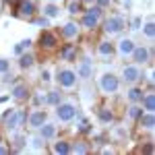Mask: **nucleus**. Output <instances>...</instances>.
<instances>
[{
  "label": "nucleus",
  "instance_id": "21",
  "mask_svg": "<svg viewBox=\"0 0 155 155\" xmlns=\"http://www.w3.org/2000/svg\"><path fill=\"white\" fill-rule=\"evenodd\" d=\"M37 130H39V137H41L44 141H54V139H56V134H58V126L46 120Z\"/></svg>",
  "mask_w": 155,
  "mask_h": 155
},
{
  "label": "nucleus",
  "instance_id": "7",
  "mask_svg": "<svg viewBox=\"0 0 155 155\" xmlns=\"http://www.w3.org/2000/svg\"><path fill=\"white\" fill-rule=\"evenodd\" d=\"M120 81L124 85H137L141 81H145V72L141 71V64H134V62L124 64L122 72H120Z\"/></svg>",
  "mask_w": 155,
  "mask_h": 155
},
{
  "label": "nucleus",
  "instance_id": "12",
  "mask_svg": "<svg viewBox=\"0 0 155 155\" xmlns=\"http://www.w3.org/2000/svg\"><path fill=\"white\" fill-rule=\"evenodd\" d=\"M77 106L72 104V101H60L58 106H56V118L60 120V122H72L74 120V116H77Z\"/></svg>",
  "mask_w": 155,
  "mask_h": 155
},
{
  "label": "nucleus",
  "instance_id": "26",
  "mask_svg": "<svg viewBox=\"0 0 155 155\" xmlns=\"http://www.w3.org/2000/svg\"><path fill=\"white\" fill-rule=\"evenodd\" d=\"M71 153L87 155V153H91V145L87 143L85 139H79V141H71Z\"/></svg>",
  "mask_w": 155,
  "mask_h": 155
},
{
  "label": "nucleus",
  "instance_id": "1",
  "mask_svg": "<svg viewBox=\"0 0 155 155\" xmlns=\"http://www.w3.org/2000/svg\"><path fill=\"white\" fill-rule=\"evenodd\" d=\"M79 17H81L79 19L81 29H85V31H95V29H99L101 19L106 17V11L101 6H97V4H91V6H85V11Z\"/></svg>",
  "mask_w": 155,
  "mask_h": 155
},
{
  "label": "nucleus",
  "instance_id": "4",
  "mask_svg": "<svg viewBox=\"0 0 155 155\" xmlns=\"http://www.w3.org/2000/svg\"><path fill=\"white\" fill-rule=\"evenodd\" d=\"M99 27H101V31L106 35H116V33H122L124 31V27H128V21L122 15H110V17H104L101 19Z\"/></svg>",
  "mask_w": 155,
  "mask_h": 155
},
{
  "label": "nucleus",
  "instance_id": "31",
  "mask_svg": "<svg viewBox=\"0 0 155 155\" xmlns=\"http://www.w3.org/2000/svg\"><path fill=\"white\" fill-rule=\"evenodd\" d=\"M137 153H147V155H153V153H155L153 141H145V145H141V147L137 149Z\"/></svg>",
  "mask_w": 155,
  "mask_h": 155
},
{
  "label": "nucleus",
  "instance_id": "41",
  "mask_svg": "<svg viewBox=\"0 0 155 155\" xmlns=\"http://www.w3.org/2000/svg\"><path fill=\"white\" fill-rule=\"evenodd\" d=\"M6 99H8V97H6V95H4V97H0V104H4Z\"/></svg>",
  "mask_w": 155,
  "mask_h": 155
},
{
  "label": "nucleus",
  "instance_id": "38",
  "mask_svg": "<svg viewBox=\"0 0 155 155\" xmlns=\"http://www.w3.org/2000/svg\"><path fill=\"white\" fill-rule=\"evenodd\" d=\"M44 143H46V141H44L41 137H35V139H33V147H44Z\"/></svg>",
  "mask_w": 155,
  "mask_h": 155
},
{
  "label": "nucleus",
  "instance_id": "14",
  "mask_svg": "<svg viewBox=\"0 0 155 155\" xmlns=\"http://www.w3.org/2000/svg\"><path fill=\"white\" fill-rule=\"evenodd\" d=\"M11 97L15 101H19V104H23V101H29V97H31V87L23 81H17V83H12V89H11Z\"/></svg>",
  "mask_w": 155,
  "mask_h": 155
},
{
  "label": "nucleus",
  "instance_id": "9",
  "mask_svg": "<svg viewBox=\"0 0 155 155\" xmlns=\"http://www.w3.org/2000/svg\"><path fill=\"white\" fill-rule=\"evenodd\" d=\"M58 37H60V41H79L81 39V25L77 21L64 23L58 31Z\"/></svg>",
  "mask_w": 155,
  "mask_h": 155
},
{
  "label": "nucleus",
  "instance_id": "30",
  "mask_svg": "<svg viewBox=\"0 0 155 155\" xmlns=\"http://www.w3.org/2000/svg\"><path fill=\"white\" fill-rule=\"evenodd\" d=\"M141 29H143L145 35H147L149 39H151V41H153V37H155V23H153V21H147V23H145Z\"/></svg>",
  "mask_w": 155,
  "mask_h": 155
},
{
  "label": "nucleus",
  "instance_id": "11",
  "mask_svg": "<svg viewBox=\"0 0 155 155\" xmlns=\"http://www.w3.org/2000/svg\"><path fill=\"white\" fill-rule=\"evenodd\" d=\"M130 60L134 64H153V46H134Z\"/></svg>",
  "mask_w": 155,
  "mask_h": 155
},
{
  "label": "nucleus",
  "instance_id": "42",
  "mask_svg": "<svg viewBox=\"0 0 155 155\" xmlns=\"http://www.w3.org/2000/svg\"><path fill=\"white\" fill-rule=\"evenodd\" d=\"M0 143H4V137H2V132H0Z\"/></svg>",
  "mask_w": 155,
  "mask_h": 155
},
{
  "label": "nucleus",
  "instance_id": "3",
  "mask_svg": "<svg viewBox=\"0 0 155 155\" xmlns=\"http://www.w3.org/2000/svg\"><path fill=\"white\" fill-rule=\"evenodd\" d=\"M25 120H27V110H19V107H8L2 116H0V122L4 124L6 130H17L19 126H23Z\"/></svg>",
  "mask_w": 155,
  "mask_h": 155
},
{
  "label": "nucleus",
  "instance_id": "29",
  "mask_svg": "<svg viewBox=\"0 0 155 155\" xmlns=\"http://www.w3.org/2000/svg\"><path fill=\"white\" fill-rule=\"evenodd\" d=\"M143 112H145V110L141 107V104H130V106L126 107V116H128V118H130L132 122H134V120L139 118V116H141Z\"/></svg>",
  "mask_w": 155,
  "mask_h": 155
},
{
  "label": "nucleus",
  "instance_id": "16",
  "mask_svg": "<svg viewBox=\"0 0 155 155\" xmlns=\"http://www.w3.org/2000/svg\"><path fill=\"white\" fill-rule=\"evenodd\" d=\"M48 120V112L44 110V107H33L31 112H27V124H29V128H39L44 122Z\"/></svg>",
  "mask_w": 155,
  "mask_h": 155
},
{
  "label": "nucleus",
  "instance_id": "20",
  "mask_svg": "<svg viewBox=\"0 0 155 155\" xmlns=\"http://www.w3.org/2000/svg\"><path fill=\"white\" fill-rule=\"evenodd\" d=\"M50 153L71 155V141H68V139H54V143L50 145Z\"/></svg>",
  "mask_w": 155,
  "mask_h": 155
},
{
  "label": "nucleus",
  "instance_id": "35",
  "mask_svg": "<svg viewBox=\"0 0 155 155\" xmlns=\"http://www.w3.org/2000/svg\"><path fill=\"white\" fill-rule=\"evenodd\" d=\"M97 6H101L104 11H107V8H112V4H114V0H95Z\"/></svg>",
  "mask_w": 155,
  "mask_h": 155
},
{
  "label": "nucleus",
  "instance_id": "27",
  "mask_svg": "<svg viewBox=\"0 0 155 155\" xmlns=\"http://www.w3.org/2000/svg\"><path fill=\"white\" fill-rule=\"evenodd\" d=\"M139 104H141V107H143L145 112H153L155 110V93L153 91H145Z\"/></svg>",
  "mask_w": 155,
  "mask_h": 155
},
{
  "label": "nucleus",
  "instance_id": "19",
  "mask_svg": "<svg viewBox=\"0 0 155 155\" xmlns=\"http://www.w3.org/2000/svg\"><path fill=\"white\" fill-rule=\"evenodd\" d=\"M64 99V93H62V89H50V91H46L44 93V106H48V107H56Z\"/></svg>",
  "mask_w": 155,
  "mask_h": 155
},
{
  "label": "nucleus",
  "instance_id": "23",
  "mask_svg": "<svg viewBox=\"0 0 155 155\" xmlns=\"http://www.w3.org/2000/svg\"><path fill=\"white\" fill-rule=\"evenodd\" d=\"M97 120L101 124H112L116 120V114H114V110L110 106H99L97 107Z\"/></svg>",
  "mask_w": 155,
  "mask_h": 155
},
{
  "label": "nucleus",
  "instance_id": "15",
  "mask_svg": "<svg viewBox=\"0 0 155 155\" xmlns=\"http://www.w3.org/2000/svg\"><path fill=\"white\" fill-rule=\"evenodd\" d=\"M134 124H137V130L139 132H153L155 128V114L153 112H143L139 118L134 120Z\"/></svg>",
  "mask_w": 155,
  "mask_h": 155
},
{
  "label": "nucleus",
  "instance_id": "32",
  "mask_svg": "<svg viewBox=\"0 0 155 155\" xmlns=\"http://www.w3.org/2000/svg\"><path fill=\"white\" fill-rule=\"evenodd\" d=\"M29 23H35V25H39V27H44V29H48V27H50V19L46 17V15H41V17H37V15H35Z\"/></svg>",
  "mask_w": 155,
  "mask_h": 155
},
{
  "label": "nucleus",
  "instance_id": "37",
  "mask_svg": "<svg viewBox=\"0 0 155 155\" xmlns=\"http://www.w3.org/2000/svg\"><path fill=\"white\" fill-rule=\"evenodd\" d=\"M141 25H143V19L141 17H134L130 21V29H141Z\"/></svg>",
  "mask_w": 155,
  "mask_h": 155
},
{
  "label": "nucleus",
  "instance_id": "8",
  "mask_svg": "<svg viewBox=\"0 0 155 155\" xmlns=\"http://www.w3.org/2000/svg\"><path fill=\"white\" fill-rule=\"evenodd\" d=\"M56 83H58L60 89L71 91V89H74V87L79 85V77H77L74 68L62 66V68H58V71H56Z\"/></svg>",
  "mask_w": 155,
  "mask_h": 155
},
{
  "label": "nucleus",
  "instance_id": "33",
  "mask_svg": "<svg viewBox=\"0 0 155 155\" xmlns=\"http://www.w3.org/2000/svg\"><path fill=\"white\" fill-rule=\"evenodd\" d=\"M8 71H11V60L0 58V74H6Z\"/></svg>",
  "mask_w": 155,
  "mask_h": 155
},
{
  "label": "nucleus",
  "instance_id": "24",
  "mask_svg": "<svg viewBox=\"0 0 155 155\" xmlns=\"http://www.w3.org/2000/svg\"><path fill=\"white\" fill-rule=\"evenodd\" d=\"M35 62H37L35 54H31V52L27 50V52H23V54L19 56V68H21V71H31V68L35 66Z\"/></svg>",
  "mask_w": 155,
  "mask_h": 155
},
{
  "label": "nucleus",
  "instance_id": "25",
  "mask_svg": "<svg viewBox=\"0 0 155 155\" xmlns=\"http://www.w3.org/2000/svg\"><path fill=\"white\" fill-rule=\"evenodd\" d=\"M64 11L68 12V15H72V17H79L85 11V6L81 0H64Z\"/></svg>",
  "mask_w": 155,
  "mask_h": 155
},
{
  "label": "nucleus",
  "instance_id": "43",
  "mask_svg": "<svg viewBox=\"0 0 155 155\" xmlns=\"http://www.w3.org/2000/svg\"><path fill=\"white\" fill-rule=\"evenodd\" d=\"M116 2H128V0H116Z\"/></svg>",
  "mask_w": 155,
  "mask_h": 155
},
{
  "label": "nucleus",
  "instance_id": "5",
  "mask_svg": "<svg viewBox=\"0 0 155 155\" xmlns=\"http://www.w3.org/2000/svg\"><path fill=\"white\" fill-rule=\"evenodd\" d=\"M120 85H122V81H120L118 74H114V72H104V74L99 77V81H97L99 91H101L106 97L116 95V93L120 91Z\"/></svg>",
  "mask_w": 155,
  "mask_h": 155
},
{
  "label": "nucleus",
  "instance_id": "28",
  "mask_svg": "<svg viewBox=\"0 0 155 155\" xmlns=\"http://www.w3.org/2000/svg\"><path fill=\"white\" fill-rule=\"evenodd\" d=\"M41 12H44L48 19H56V17L60 15V6L56 4V2H48V4H44Z\"/></svg>",
  "mask_w": 155,
  "mask_h": 155
},
{
  "label": "nucleus",
  "instance_id": "17",
  "mask_svg": "<svg viewBox=\"0 0 155 155\" xmlns=\"http://www.w3.org/2000/svg\"><path fill=\"white\" fill-rule=\"evenodd\" d=\"M74 72H77V77H79V79H83V81H89V79L93 77V62H91L89 58H79Z\"/></svg>",
  "mask_w": 155,
  "mask_h": 155
},
{
  "label": "nucleus",
  "instance_id": "6",
  "mask_svg": "<svg viewBox=\"0 0 155 155\" xmlns=\"http://www.w3.org/2000/svg\"><path fill=\"white\" fill-rule=\"evenodd\" d=\"M11 12L12 17H17L21 21H31L37 15V0H17Z\"/></svg>",
  "mask_w": 155,
  "mask_h": 155
},
{
  "label": "nucleus",
  "instance_id": "18",
  "mask_svg": "<svg viewBox=\"0 0 155 155\" xmlns=\"http://www.w3.org/2000/svg\"><path fill=\"white\" fill-rule=\"evenodd\" d=\"M134 46H137V44H134V39H130V37L120 39L118 44H116V56H120V58H130Z\"/></svg>",
  "mask_w": 155,
  "mask_h": 155
},
{
  "label": "nucleus",
  "instance_id": "39",
  "mask_svg": "<svg viewBox=\"0 0 155 155\" xmlns=\"http://www.w3.org/2000/svg\"><path fill=\"white\" fill-rule=\"evenodd\" d=\"M2 2H4V4H6V6H15V4H17V0H2Z\"/></svg>",
  "mask_w": 155,
  "mask_h": 155
},
{
  "label": "nucleus",
  "instance_id": "22",
  "mask_svg": "<svg viewBox=\"0 0 155 155\" xmlns=\"http://www.w3.org/2000/svg\"><path fill=\"white\" fill-rule=\"evenodd\" d=\"M145 93V87L143 85H128V91H126V101L128 104H139L141 101V97Z\"/></svg>",
  "mask_w": 155,
  "mask_h": 155
},
{
  "label": "nucleus",
  "instance_id": "10",
  "mask_svg": "<svg viewBox=\"0 0 155 155\" xmlns=\"http://www.w3.org/2000/svg\"><path fill=\"white\" fill-rule=\"evenodd\" d=\"M56 54L62 62H77L79 60V46L74 41H64V44L58 46Z\"/></svg>",
  "mask_w": 155,
  "mask_h": 155
},
{
  "label": "nucleus",
  "instance_id": "13",
  "mask_svg": "<svg viewBox=\"0 0 155 155\" xmlns=\"http://www.w3.org/2000/svg\"><path fill=\"white\" fill-rule=\"evenodd\" d=\"M95 54L104 60V62H107V60H112L116 56V44H114L112 39H99L95 44Z\"/></svg>",
  "mask_w": 155,
  "mask_h": 155
},
{
  "label": "nucleus",
  "instance_id": "34",
  "mask_svg": "<svg viewBox=\"0 0 155 155\" xmlns=\"http://www.w3.org/2000/svg\"><path fill=\"white\" fill-rule=\"evenodd\" d=\"M39 81H41V83H50V81H52V72H50L48 68H44L41 74H39Z\"/></svg>",
  "mask_w": 155,
  "mask_h": 155
},
{
  "label": "nucleus",
  "instance_id": "36",
  "mask_svg": "<svg viewBox=\"0 0 155 155\" xmlns=\"http://www.w3.org/2000/svg\"><path fill=\"white\" fill-rule=\"evenodd\" d=\"M19 46L23 48V52H27V50L33 48V39H23V41H19Z\"/></svg>",
  "mask_w": 155,
  "mask_h": 155
},
{
  "label": "nucleus",
  "instance_id": "40",
  "mask_svg": "<svg viewBox=\"0 0 155 155\" xmlns=\"http://www.w3.org/2000/svg\"><path fill=\"white\" fill-rule=\"evenodd\" d=\"M83 2V6H91V4H95V0H81Z\"/></svg>",
  "mask_w": 155,
  "mask_h": 155
},
{
  "label": "nucleus",
  "instance_id": "2",
  "mask_svg": "<svg viewBox=\"0 0 155 155\" xmlns=\"http://www.w3.org/2000/svg\"><path fill=\"white\" fill-rule=\"evenodd\" d=\"M33 46H35L41 54H56V50L60 46V37L56 31H52V29H44L39 37H37V41H33Z\"/></svg>",
  "mask_w": 155,
  "mask_h": 155
}]
</instances>
